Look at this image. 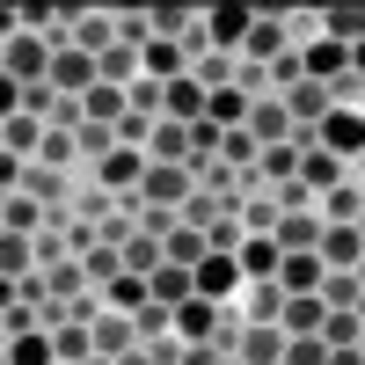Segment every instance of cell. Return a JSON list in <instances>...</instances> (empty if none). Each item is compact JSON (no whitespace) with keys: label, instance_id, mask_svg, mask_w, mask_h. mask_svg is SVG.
<instances>
[{"label":"cell","instance_id":"cell-1","mask_svg":"<svg viewBox=\"0 0 365 365\" xmlns=\"http://www.w3.org/2000/svg\"><path fill=\"white\" fill-rule=\"evenodd\" d=\"M51 88H58V96H96V88H103V58H88L81 44H58L51 51Z\"/></svg>","mask_w":365,"mask_h":365},{"label":"cell","instance_id":"cell-2","mask_svg":"<svg viewBox=\"0 0 365 365\" xmlns=\"http://www.w3.org/2000/svg\"><path fill=\"white\" fill-rule=\"evenodd\" d=\"M322 154H336V161H365V117L358 110H329L322 117V132H314Z\"/></svg>","mask_w":365,"mask_h":365},{"label":"cell","instance_id":"cell-3","mask_svg":"<svg viewBox=\"0 0 365 365\" xmlns=\"http://www.w3.org/2000/svg\"><path fill=\"white\" fill-rule=\"evenodd\" d=\"M322 234H329V227H322V212H285L270 241H278L285 256H322Z\"/></svg>","mask_w":365,"mask_h":365},{"label":"cell","instance_id":"cell-4","mask_svg":"<svg viewBox=\"0 0 365 365\" xmlns=\"http://www.w3.org/2000/svg\"><path fill=\"white\" fill-rule=\"evenodd\" d=\"M241 278H249V285H270V278H278V270H285V249H278V241H270V234H249V241H241Z\"/></svg>","mask_w":365,"mask_h":365},{"label":"cell","instance_id":"cell-5","mask_svg":"<svg viewBox=\"0 0 365 365\" xmlns=\"http://www.w3.org/2000/svg\"><path fill=\"white\" fill-rule=\"evenodd\" d=\"M285 110H292V125L322 132V117L336 110V88H329V81H299V88H285Z\"/></svg>","mask_w":365,"mask_h":365},{"label":"cell","instance_id":"cell-6","mask_svg":"<svg viewBox=\"0 0 365 365\" xmlns=\"http://www.w3.org/2000/svg\"><path fill=\"white\" fill-rule=\"evenodd\" d=\"M299 182H307V190H322V197L344 182V161H336V154H322L314 132H299Z\"/></svg>","mask_w":365,"mask_h":365},{"label":"cell","instance_id":"cell-7","mask_svg":"<svg viewBox=\"0 0 365 365\" xmlns=\"http://www.w3.org/2000/svg\"><path fill=\"white\" fill-rule=\"evenodd\" d=\"M146 161H154V168H190V125L161 117V125H154V139H146Z\"/></svg>","mask_w":365,"mask_h":365},{"label":"cell","instance_id":"cell-8","mask_svg":"<svg viewBox=\"0 0 365 365\" xmlns=\"http://www.w3.org/2000/svg\"><path fill=\"white\" fill-rule=\"evenodd\" d=\"M175 329H182V344H212V336L227 329V322H220V299H205V292L182 299V307H175Z\"/></svg>","mask_w":365,"mask_h":365},{"label":"cell","instance_id":"cell-9","mask_svg":"<svg viewBox=\"0 0 365 365\" xmlns=\"http://www.w3.org/2000/svg\"><path fill=\"white\" fill-rule=\"evenodd\" d=\"M285 329L278 322H249V329H241V358H249V365H285Z\"/></svg>","mask_w":365,"mask_h":365},{"label":"cell","instance_id":"cell-10","mask_svg":"<svg viewBox=\"0 0 365 365\" xmlns=\"http://www.w3.org/2000/svg\"><path fill=\"white\" fill-rule=\"evenodd\" d=\"M249 29H256V8H212L205 15V37L212 44H234V51L249 44Z\"/></svg>","mask_w":365,"mask_h":365},{"label":"cell","instance_id":"cell-11","mask_svg":"<svg viewBox=\"0 0 365 365\" xmlns=\"http://www.w3.org/2000/svg\"><path fill=\"white\" fill-rule=\"evenodd\" d=\"M278 285H285L292 299H307V292H322V285H329V263H322V256H285Z\"/></svg>","mask_w":365,"mask_h":365},{"label":"cell","instance_id":"cell-12","mask_svg":"<svg viewBox=\"0 0 365 365\" xmlns=\"http://www.w3.org/2000/svg\"><path fill=\"white\" fill-rule=\"evenodd\" d=\"M322 263H329V270H358V263H365V234H358V227H329V234H322Z\"/></svg>","mask_w":365,"mask_h":365},{"label":"cell","instance_id":"cell-13","mask_svg":"<svg viewBox=\"0 0 365 365\" xmlns=\"http://www.w3.org/2000/svg\"><path fill=\"white\" fill-rule=\"evenodd\" d=\"M322 322H329V299L322 292H307V299H285V336H322Z\"/></svg>","mask_w":365,"mask_h":365},{"label":"cell","instance_id":"cell-14","mask_svg":"<svg viewBox=\"0 0 365 365\" xmlns=\"http://www.w3.org/2000/svg\"><path fill=\"white\" fill-rule=\"evenodd\" d=\"M146 285H154V299H161V307H182V299H197V270H182V263H161Z\"/></svg>","mask_w":365,"mask_h":365},{"label":"cell","instance_id":"cell-15","mask_svg":"<svg viewBox=\"0 0 365 365\" xmlns=\"http://www.w3.org/2000/svg\"><path fill=\"white\" fill-rule=\"evenodd\" d=\"M234 285H249L234 256H205V263H197V292H205V299H227Z\"/></svg>","mask_w":365,"mask_h":365},{"label":"cell","instance_id":"cell-16","mask_svg":"<svg viewBox=\"0 0 365 365\" xmlns=\"http://www.w3.org/2000/svg\"><path fill=\"white\" fill-rule=\"evenodd\" d=\"M314 22H322V37H329V44H344V51L365 44V8H329V15H314Z\"/></svg>","mask_w":365,"mask_h":365},{"label":"cell","instance_id":"cell-17","mask_svg":"<svg viewBox=\"0 0 365 365\" xmlns=\"http://www.w3.org/2000/svg\"><path fill=\"white\" fill-rule=\"evenodd\" d=\"M365 220V190H351V182H336V190L322 197V227H358Z\"/></svg>","mask_w":365,"mask_h":365},{"label":"cell","instance_id":"cell-18","mask_svg":"<svg viewBox=\"0 0 365 365\" xmlns=\"http://www.w3.org/2000/svg\"><path fill=\"white\" fill-rule=\"evenodd\" d=\"M249 132H256L263 146H285V139H292V110H285V103H256V110H249Z\"/></svg>","mask_w":365,"mask_h":365},{"label":"cell","instance_id":"cell-19","mask_svg":"<svg viewBox=\"0 0 365 365\" xmlns=\"http://www.w3.org/2000/svg\"><path fill=\"white\" fill-rule=\"evenodd\" d=\"M66 22H73V44H81L88 58L117 51V44H110V22H103V15H88V8H66Z\"/></svg>","mask_w":365,"mask_h":365},{"label":"cell","instance_id":"cell-20","mask_svg":"<svg viewBox=\"0 0 365 365\" xmlns=\"http://www.w3.org/2000/svg\"><path fill=\"white\" fill-rule=\"evenodd\" d=\"M314 73H322V81H344V73H351V51L329 44V37H314V44H307V81H314Z\"/></svg>","mask_w":365,"mask_h":365},{"label":"cell","instance_id":"cell-21","mask_svg":"<svg viewBox=\"0 0 365 365\" xmlns=\"http://www.w3.org/2000/svg\"><path fill=\"white\" fill-rule=\"evenodd\" d=\"M29 154H44V125H37V117H8V161H29Z\"/></svg>","mask_w":365,"mask_h":365},{"label":"cell","instance_id":"cell-22","mask_svg":"<svg viewBox=\"0 0 365 365\" xmlns=\"http://www.w3.org/2000/svg\"><path fill=\"white\" fill-rule=\"evenodd\" d=\"M8 365H58V344L37 336V329H22V336L8 344Z\"/></svg>","mask_w":365,"mask_h":365},{"label":"cell","instance_id":"cell-23","mask_svg":"<svg viewBox=\"0 0 365 365\" xmlns=\"http://www.w3.org/2000/svg\"><path fill=\"white\" fill-rule=\"evenodd\" d=\"M205 256H212V241H205L197 227H175V234H168V263H182V270H197Z\"/></svg>","mask_w":365,"mask_h":365},{"label":"cell","instance_id":"cell-24","mask_svg":"<svg viewBox=\"0 0 365 365\" xmlns=\"http://www.w3.org/2000/svg\"><path fill=\"white\" fill-rule=\"evenodd\" d=\"M182 58H190L182 44H146V73H154V81H182V73H190Z\"/></svg>","mask_w":365,"mask_h":365},{"label":"cell","instance_id":"cell-25","mask_svg":"<svg viewBox=\"0 0 365 365\" xmlns=\"http://www.w3.org/2000/svg\"><path fill=\"white\" fill-rule=\"evenodd\" d=\"M285 299H292V292L270 278V285H256V292H249V307H256V322H285Z\"/></svg>","mask_w":365,"mask_h":365},{"label":"cell","instance_id":"cell-26","mask_svg":"<svg viewBox=\"0 0 365 365\" xmlns=\"http://www.w3.org/2000/svg\"><path fill=\"white\" fill-rule=\"evenodd\" d=\"M285 365H329V344L322 336H292L285 344Z\"/></svg>","mask_w":365,"mask_h":365},{"label":"cell","instance_id":"cell-27","mask_svg":"<svg viewBox=\"0 0 365 365\" xmlns=\"http://www.w3.org/2000/svg\"><path fill=\"white\" fill-rule=\"evenodd\" d=\"M125 73H139V51H132V44H117V51H103V81L117 88Z\"/></svg>","mask_w":365,"mask_h":365},{"label":"cell","instance_id":"cell-28","mask_svg":"<svg viewBox=\"0 0 365 365\" xmlns=\"http://www.w3.org/2000/svg\"><path fill=\"white\" fill-rule=\"evenodd\" d=\"M37 220H44V212L29 205L22 190H8V234H29V227H37Z\"/></svg>","mask_w":365,"mask_h":365},{"label":"cell","instance_id":"cell-29","mask_svg":"<svg viewBox=\"0 0 365 365\" xmlns=\"http://www.w3.org/2000/svg\"><path fill=\"white\" fill-rule=\"evenodd\" d=\"M182 365H220V351H212V344H190V351H182Z\"/></svg>","mask_w":365,"mask_h":365},{"label":"cell","instance_id":"cell-30","mask_svg":"<svg viewBox=\"0 0 365 365\" xmlns=\"http://www.w3.org/2000/svg\"><path fill=\"white\" fill-rule=\"evenodd\" d=\"M351 73H358V81H365V44H358V51H351Z\"/></svg>","mask_w":365,"mask_h":365},{"label":"cell","instance_id":"cell-31","mask_svg":"<svg viewBox=\"0 0 365 365\" xmlns=\"http://www.w3.org/2000/svg\"><path fill=\"white\" fill-rule=\"evenodd\" d=\"M88 365H117V358H88Z\"/></svg>","mask_w":365,"mask_h":365},{"label":"cell","instance_id":"cell-32","mask_svg":"<svg viewBox=\"0 0 365 365\" xmlns=\"http://www.w3.org/2000/svg\"><path fill=\"white\" fill-rule=\"evenodd\" d=\"M358 285H365V263H358Z\"/></svg>","mask_w":365,"mask_h":365},{"label":"cell","instance_id":"cell-33","mask_svg":"<svg viewBox=\"0 0 365 365\" xmlns=\"http://www.w3.org/2000/svg\"><path fill=\"white\" fill-rule=\"evenodd\" d=\"M358 234H365V220H358Z\"/></svg>","mask_w":365,"mask_h":365}]
</instances>
